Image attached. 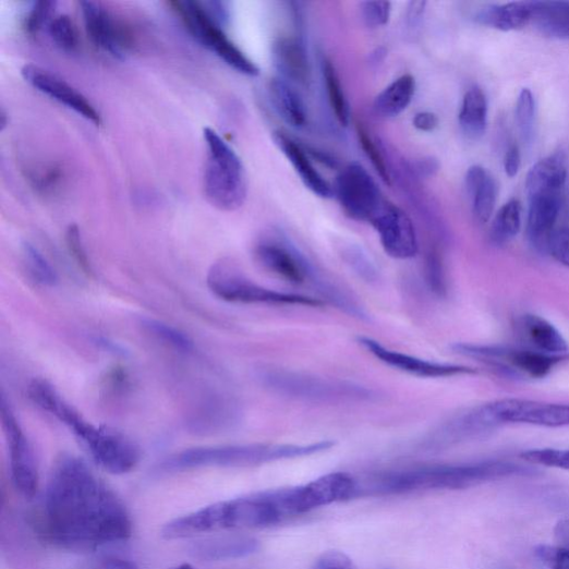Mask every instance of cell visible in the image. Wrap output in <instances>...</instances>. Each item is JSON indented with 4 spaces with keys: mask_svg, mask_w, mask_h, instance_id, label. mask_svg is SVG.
Returning <instances> with one entry per match:
<instances>
[{
    "mask_svg": "<svg viewBox=\"0 0 569 569\" xmlns=\"http://www.w3.org/2000/svg\"><path fill=\"white\" fill-rule=\"evenodd\" d=\"M44 507L49 537L70 549L93 550L128 541L133 533L123 501L72 455L55 463Z\"/></svg>",
    "mask_w": 569,
    "mask_h": 569,
    "instance_id": "1",
    "label": "cell"
},
{
    "mask_svg": "<svg viewBox=\"0 0 569 569\" xmlns=\"http://www.w3.org/2000/svg\"><path fill=\"white\" fill-rule=\"evenodd\" d=\"M530 473L532 470L528 468L504 461L412 467L380 472L364 482L358 480L356 497L465 489L492 481Z\"/></svg>",
    "mask_w": 569,
    "mask_h": 569,
    "instance_id": "2",
    "label": "cell"
},
{
    "mask_svg": "<svg viewBox=\"0 0 569 569\" xmlns=\"http://www.w3.org/2000/svg\"><path fill=\"white\" fill-rule=\"evenodd\" d=\"M283 519L269 489L203 507L167 523L161 534L179 540L216 531L265 529Z\"/></svg>",
    "mask_w": 569,
    "mask_h": 569,
    "instance_id": "3",
    "label": "cell"
},
{
    "mask_svg": "<svg viewBox=\"0 0 569 569\" xmlns=\"http://www.w3.org/2000/svg\"><path fill=\"white\" fill-rule=\"evenodd\" d=\"M334 446L332 440H323L308 445L249 444L195 447L177 453L166 463V467L173 470L251 468L312 457V455L329 450Z\"/></svg>",
    "mask_w": 569,
    "mask_h": 569,
    "instance_id": "4",
    "label": "cell"
},
{
    "mask_svg": "<svg viewBox=\"0 0 569 569\" xmlns=\"http://www.w3.org/2000/svg\"><path fill=\"white\" fill-rule=\"evenodd\" d=\"M255 254L263 267L280 279L298 287L306 284L324 303H329L352 317L363 320L368 318L362 306L323 276L287 239L264 240L256 246Z\"/></svg>",
    "mask_w": 569,
    "mask_h": 569,
    "instance_id": "5",
    "label": "cell"
},
{
    "mask_svg": "<svg viewBox=\"0 0 569 569\" xmlns=\"http://www.w3.org/2000/svg\"><path fill=\"white\" fill-rule=\"evenodd\" d=\"M206 162L204 194L221 211H235L246 202L249 183L244 164L237 152L213 129H204Z\"/></svg>",
    "mask_w": 569,
    "mask_h": 569,
    "instance_id": "6",
    "label": "cell"
},
{
    "mask_svg": "<svg viewBox=\"0 0 569 569\" xmlns=\"http://www.w3.org/2000/svg\"><path fill=\"white\" fill-rule=\"evenodd\" d=\"M191 35L237 72L256 77L258 66L227 35L223 26L210 11L207 2L175 0L168 4Z\"/></svg>",
    "mask_w": 569,
    "mask_h": 569,
    "instance_id": "7",
    "label": "cell"
},
{
    "mask_svg": "<svg viewBox=\"0 0 569 569\" xmlns=\"http://www.w3.org/2000/svg\"><path fill=\"white\" fill-rule=\"evenodd\" d=\"M207 284L215 296L230 303L307 307H322L325 304L319 299L263 288L247 278L231 261H220L213 265Z\"/></svg>",
    "mask_w": 569,
    "mask_h": 569,
    "instance_id": "8",
    "label": "cell"
},
{
    "mask_svg": "<svg viewBox=\"0 0 569 569\" xmlns=\"http://www.w3.org/2000/svg\"><path fill=\"white\" fill-rule=\"evenodd\" d=\"M358 480L348 473H330L306 485L276 489L284 517H298L319 507L356 498Z\"/></svg>",
    "mask_w": 569,
    "mask_h": 569,
    "instance_id": "9",
    "label": "cell"
},
{
    "mask_svg": "<svg viewBox=\"0 0 569 569\" xmlns=\"http://www.w3.org/2000/svg\"><path fill=\"white\" fill-rule=\"evenodd\" d=\"M265 386L273 391L296 398V400L311 402H334L368 397L370 391L351 384L332 382L315 376L289 371L271 370L261 376Z\"/></svg>",
    "mask_w": 569,
    "mask_h": 569,
    "instance_id": "10",
    "label": "cell"
},
{
    "mask_svg": "<svg viewBox=\"0 0 569 569\" xmlns=\"http://www.w3.org/2000/svg\"><path fill=\"white\" fill-rule=\"evenodd\" d=\"M334 195L350 218L368 223L386 202L375 180L359 162L341 170L335 181Z\"/></svg>",
    "mask_w": 569,
    "mask_h": 569,
    "instance_id": "11",
    "label": "cell"
},
{
    "mask_svg": "<svg viewBox=\"0 0 569 569\" xmlns=\"http://www.w3.org/2000/svg\"><path fill=\"white\" fill-rule=\"evenodd\" d=\"M0 416H2L10 449L11 475L14 487L22 496L32 499L39 485L34 450L4 397L2 403H0Z\"/></svg>",
    "mask_w": 569,
    "mask_h": 569,
    "instance_id": "12",
    "label": "cell"
},
{
    "mask_svg": "<svg viewBox=\"0 0 569 569\" xmlns=\"http://www.w3.org/2000/svg\"><path fill=\"white\" fill-rule=\"evenodd\" d=\"M86 33L96 48L123 60L134 47V36L125 22L118 19L104 4L80 3Z\"/></svg>",
    "mask_w": 569,
    "mask_h": 569,
    "instance_id": "13",
    "label": "cell"
},
{
    "mask_svg": "<svg viewBox=\"0 0 569 569\" xmlns=\"http://www.w3.org/2000/svg\"><path fill=\"white\" fill-rule=\"evenodd\" d=\"M452 350L461 355L477 359L488 363L508 366L533 378L546 377L559 363L569 360V355H548L534 350L504 349L458 344Z\"/></svg>",
    "mask_w": 569,
    "mask_h": 569,
    "instance_id": "14",
    "label": "cell"
},
{
    "mask_svg": "<svg viewBox=\"0 0 569 569\" xmlns=\"http://www.w3.org/2000/svg\"><path fill=\"white\" fill-rule=\"evenodd\" d=\"M379 237L385 253L395 259H412L419 253L415 226L400 207L385 202L370 222Z\"/></svg>",
    "mask_w": 569,
    "mask_h": 569,
    "instance_id": "15",
    "label": "cell"
},
{
    "mask_svg": "<svg viewBox=\"0 0 569 569\" xmlns=\"http://www.w3.org/2000/svg\"><path fill=\"white\" fill-rule=\"evenodd\" d=\"M487 411L499 423L529 424L544 427H568L569 405L506 398L486 405Z\"/></svg>",
    "mask_w": 569,
    "mask_h": 569,
    "instance_id": "16",
    "label": "cell"
},
{
    "mask_svg": "<svg viewBox=\"0 0 569 569\" xmlns=\"http://www.w3.org/2000/svg\"><path fill=\"white\" fill-rule=\"evenodd\" d=\"M23 78L36 90L75 111L92 124L99 126L101 117L95 106L72 85L36 65L22 69Z\"/></svg>",
    "mask_w": 569,
    "mask_h": 569,
    "instance_id": "17",
    "label": "cell"
},
{
    "mask_svg": "<svg viewBox=\"0 0 569 569\" xmlns=\"http://www.w3.org/2000/svg\"><path fill=\"white\" fill-rule=\"evenodd\" d=\"M358 341L365 351L379 362L410 375L425 378H444L476 373L474 368L468 366L435 363L400 352H395L386 349L378 343V341L368 337H359Z\"/></svg>",
    "mask_w": 569,
    "mask_h": 569,
    "instance_id": "18",
    "label": "cell"
},
{
    "mask_svg": "<svg viewBox=\"0 0 569 569\" xmlns=\"http://www.w3.org/2000/svg\"><path fill=\"white\" fill-rule=\"evenodd\" d=\"M486 405L459 414L441 423L422 440L425 450H439L472 439L494 426Z\"/></svg>",
    "mask_w": 569,
    "mask_h": 569,
    "instance_id": "19",
    "label": "cell"
},
{
    "mask_svg": "<svg viewBox=\"0 0 569 569\" xmlns=\"http://www.w3.org/2000/svg\"><path fill=\"white\" fill-rule=\"evenodd\" d=\"M271 59L283 81L301 86L310 85L312 70L306 48L301 39L293 36L277 38L273 44Z\"/></svg>",
    "mask_w": 569,
    "mask_h": 569,
    "instance_id": "20",
    "label": "cell"
},
{
    "mask_svg": "<svg viewBox=\"0 0 569 569\" xmlns=\"http://www.w3.org/2000/svg\"><path fill=\"white\" fill-rule=\"evenodd\" d=\"M273 140L283 156L291 162L306 189L320 198H330L334 195L332 186L318 172L302 145L282 132H275Z\"/></svg>",
    "mask_w": 569,
    "mask_h": 569,
    "instance_id": "21",
    "label": "cell"
},
{
    "mask_svg": "<svg viewBox=\"0 0 569 569\" xmlns=\"http://www.w3.org/2000/svg\"><path fill=\"white\" fill-rule=\"evenodd\" d=\"M567 165L562 154H554L537 161L530 170L525 187L529 199L561 196L567 181Z\"/></svg>",
    "mask_w": 569,
    "mask_h": 569,
    "instance_id": "22",
    "label": "cell"
},
{
    "mask_svg": "<svg viewBox=\"0 0 569 569\" xmlns=\"http://www.w3.org/2000/svg\"><path fill=\"white\" fill-rule=\"evenodd\" d=\"M519 331L530 350L548 355H569V347L560 331L545 318L526 314L519 319Z\"/></svg>",
    "mask_w": 569,
    "mask_h": 569,
    "instance_id": "23",
    "label": "cell"
},
{
    "mask_svg": "<svg viewBox=\"0 0 569 569\" xmlns=\"http://www.w3.org/2000/svg\"><path fill=\"white\" fill-rule=\"evenodd\" d=\"M561 196H542L529 199L528 237L532 245L547 252V244L561 208Z\"/></svg>",
    "mask_w": 569,
    "mask_h": 569,
    "instance_id": "24",
    "label": "cell"
},
{
    "mask_svg": "<svg viewBox=\"0 0 569 569\" xmlns=\"http://www.w3.org/2000/svg\"><path fill=\"white\" fill-rule=\"evenodd\" d=\"M465 186L475 219L480 223L487 222L497 202L498 187L496 181L485 168L475 165L468 170Z\"/></svg>",
    "mask_w": 569,
    "mask_h": 569,
    "instance_id": "25",
    "label": "cell"
},
{
    "mask_svg": "<svg viewBox=\"0 0 569 569\" xmlns=\"http://www.w3.org/2000/svg\"><path fill=\"white\" fill-rule=\"evenodd\" d=\"M259 542L246 536H225L198 542L191 547L195 558L207 561L230 560L257 553Z\"/></svg>",
    "mask_w": 569,
    "mask_h": 569,
    "instance_id": "26",
    "label": "cell"
},
{
    "mask_svg": "<svg viewBox=\"0 0 569 569\" xmlns=\"http://www.w3.org/2000/svg\"><path fill=\"white\" fill-rule=\"evenodd\" d=\"M268 93L270 101L278 116L289 125L302 129L307 123L305 105L292 85L282 78L269 82Z\"/></svg>",
    "mask_w": 569,
    "mask_h": 569,
    "instance_id": "27",
    "label": "cell"
},
{
    "mask_svg": "<svg viewBox=\"0 0 569 569\" xmlns=\"http://www.w3.org/2000/svg\"><path fill=\"white\" fill-rule=\"evenodd\" d=\"M476 22L503 32L519 31L532 22V2L489 5L481 10Z\"/></svg>",
    "mask_w": 569,
    "mask_h": 569,
    "instance_id": "28",
    "label": "cell"
},
{
    "mask_svg": "<svg viewBox=\"0 0 569 569\" xmlns=\"http://www.w3.org/2000/svg\"><path fill=\"white\" fill-rule=\"evenodd\" d=\"M416 90V81L410 75L395 80L374 100V110L380 118L392 119L401 116L411 105Z\"/></svg>",
    "mask_w": 569,
    "mask_h": 569,
    "instance_id": "29",
    "label": "cell"
},
{
    "mask_svg": "<svg viewBox=\"0 0 569 569\" xmlns=\"http://www.w3.org/2000/svg\"><path fill=\"white\" fill-rule=\"evenodd\" d=\"M544 35L569 38V2H532V22Z\"/></svg>",
    "mask_w": 569,
    "mask_h": 569,
    "instance_id": "30",
    "label": "cell"
},
{
    "mask_svg": "<svg viewBox=\"0 0 569 569\" xmlns=\"http://www.w3.org/2000/svg\"><path fill=\"white\" fill-rule=\"evenodd\" d=\"M488 105L483 89L479 86L470 88L462 102L459 122L462 132L471 140L482 137L487 128Z\"/></svg>",
    "mask_w": 569,
    "mask_h": 569,
    "instance_id": "31",
    "label": "cell"
},
{
    "mask_svg": "<svg viewBox=\"0 0 569 569\" xmlns=\"http://www.w3.org/2000/svg\"><path fill=\"white\" fill-rule=\"evenodd\" d=\"M522 226V204L518 199L506 203L495 215L491 226V241L501 246L513 240Z\"/></svg>",
    "mask_w": 569,
    "mask_h": 569,
    "instance_id": "32",
    "label": "cell"
},
{
    "mask_svg": "<svg viewBox=\"0 0 569 569\" xmlns=\"http://www.w3.org/2000/svg\"><path fill=\"white\" fill-rule=\"evenodd\" d=\"M323 77L330 108L337 122L341 126H349L351 122L350 105L343 86L332 63L328 60L323 62Z\"/></svg>",
    "mask_w": 569,
    "mask_h": 569,
    "instance_id": "33",
    "label": "cell"
},
{
    "mask_svg": "<svg viewBox=\"0 0 569 569\" xmlns=\"http://www.w3.org/2000/svg\"><path fill=\"white\" fill-rule=\"evenodd\" d=\"M26 178L38 194L49 196L61 190L64 170L59 164L39 162L26 169Z\"/></svg>",
    "mask_w": 569,
    "mask_h": 569,
    "instance_id": "34",
    "label": "cell"
},
{
    "mask_svg": "<svg viewBox=\"0 0 569 569\" xmlns=\"http://www.w3.org/2000/svg\"><path fill=\"white\" fill-rule=\"evenodd\" d=\"M144 328L155 338L181 353L194 351V341L185 332L156 319H144Z\"/></svg>",
    "mask_w": 569,
    "mask_h": 569,
    "instance_id": "35",
    "label": "cell"
},
{
    "mask_svg": "<svg viewBox=\"0 0 569 569\" xmlns=\"http://www.w3.org/2000/svg\"><path fill=\"white\" fill-rule=\"evenodd\" d=\"M49 37L56 47L72 53L80 48V35L69 15H55L47 27Z\"/></svg>",
    "mask_w": 569,
    "mask_h": 569,
    "instance_id": "36",
    "label": "cell"
},
{
    "mask_svg": "<svg viewBox=\"0 0 569 569\" xmlns=\"http://www.w3.org/2000/svg\"><path fill=\"white\" fill-rule=\"evenodd\" d=\"M23 256L27 269L34 280L43 287L52 288L59 281L56 270L44 255L32 244L23 245Z\"/></svg>",
    "mask_w": 569,
    "mask_h": 569,
    "instance_id": "37",
    "label": "cell"
},
{
    "mask_svg": "<svg viewBox=\"0 0 569 569\" xmlns=\"http://www.w3.org/2000/svg\"><path fill=\"white\" fill-rule=\"evenodd\" d=\"M517 122L525 142H532L535 128V99L529 88L522 89L517 104Z\"/></svg>",
    "mask_w": 569,
    "mask_h": 569,
    "instance_id": "38",
    "label": "cell"
},
{
    "mask_svg": "<svg viewBox=\"0 0 569 569\" xmlns=\"http://www.w3.org/2000/svg\"><path fill=\"white\" fill-rule=\"evenodd\" d=\"M56 3L50 0H40L35 2L27 12L23 27L29 36L37 35L45 27H48L50 21L55 17Z\"/></svg>",
    "mask_w": 569,
    "mask_h": 569,
    "instance_id": "39",
    "label": "cell"
},
{
    "mask_svg": "<svg viewBox=\"0 0 569 569\" xmlns=\"http://www.w3.org/2000/svg\"><path fill=\"white\" fill-rule=\"evenodd\" d=\"M522 458L532 464L569 471V449H532L523 452Z\"/></svg>",
    "mask_w": 569,
    "mask_h": 569,
    "instance_id": "40",
    "label": "cell"
},
{
    "mask_svg": "<svg viewBox=\"0 0 569 569\" xmlns=\"http://www.w3.org/2000/svg\"><path fill=\"white\" fill-rule=\"evenodd\" d=\"M359 138L361 146L366 155V157L371 160L372 166L376 170V173L379 175L382 181L386 184L390 185V175L389 170L386 165L385 158L374 142V140L368 135V133L364 129H359Z\"/></svg>",
    "mask_w": 569,
    "mask_h": 569,
    "instance_id": "41",
    "label": "cell"
},
{
    "mask_svg": "<svg viewBox=\"0 0 569 569\" xmlns=\"http://www.w3.org/2000/svg\"><path fill=\"white\" fill-rule=\"evenodd\" d=\"M344 259L351 268L364 280L372 282L377 280L378 270L370 257L358 247H349L344 254Z\"/></svg>",
    "mask_w": 569,
    "mask_h": 569,
    "instance_id": "42",
    "label": "cell"
},
{
    "mask_svg": "<svg viewBox=\"0 0 569 569\" xmlns=\"http://www.w3.org/2000/svg\"><path fill=\"white\" fill-rule=\"evenodd\" d=\"M361 13L366 26L378 28L389 22L391 4L389 2H365L361 5Z\"/></svg>",
    "mask_w": 569,
    "mask_h": 569,
    "instance_id": "43",
    "label": "cell"
},
{
    "mask_svg": "<svg viewBox=\"0 0 569 569\" xmlns=\"http://www.w3.org/2000/svg\"><path fill=\"white\" fill-rule=\"evenodd\" d=\"M426 281L431 290L437 295L446 293V278L440 257L436 253H431L425 266Z\"/></svg>",
    "mask_w": 569,
    "mask_h": 569,
    "instance_id": "44",
    "label": "cell"
},
{
    "mask_svg": "<svg viewBox=\"0 0 569 569\" xmlns=\"http://www.w3.org/2000/svg\"><path fill=\"white\" fill-rule=\"evenodd\" d=\"M549 253L559 264L569 267V227L555 230L547 244Z\"/></svg>",
    "mask_w": 569,
    "mask_h": 569,
    "instance_id": "45",
    "label": "cell"
},
{
    "mask_svg": "<svg viewBox=\"0 0 569 569\" xmlns=\"http://www.w3.org/2000/svg\"><path fill=\"white\" fill-rule=\"evenodd\" d=\"M537 558L549 569H569V549L541 545L536 548Z\"/></svg>",
    "mask_w": 569,
    "mask_h": 569,
    "instance_id": "46",
    "label": "cell"
},
{
    "mask_svg": "<svg viewBox=\"0 0 569 569\" xmlns=\"http://www.w3.org/2000/svg\"><path fill=\"white\" fill-rule=\"evenodd\" d=\"M312 569H360L358 565L344 553L329 550L322 554L314 562Z\"/></svg>",
    "mask_w": 569,
    "mask_h": 569,
    "instance_id": "47",
    "label": "cell"
},
{
    "mask_svg": "<svg viewBox=\"0 0 569 569\" xmlns=\"http://www.w3.org/2000/svg\"><path fill=\"white\" fill-rule=\"evenodd\" d=\"M66 241L69 250L74 257V259L77 262L80 267L86 271H90V263L88 261V256L86 254L84 244L82 242V237L80 229L76 225H71L69 227L68 233H66Z\"/></svg>",
    "mask_w": 569,
    "mask_h": 569,
    "instance_id": "48",
    "label": "cell"
},
{
    "mask_svg": "<svg viewBox=\"0 0 569 569\" xmlns=\"http://www.w3.org/2000/svg\"><path fill=\"white\" fill-rule=\"evenodd\" d=\"M521 168V152L518 145H511L504 157V169L508 178H516Z\"/></svg>",
    "mask_w": 569,
    "mask_h": 569,
    "instance_id": "49",
    "label": "cell"
},
{
    "mask_svg": "<svg viewBox=\"0 0 569 569\" xmlns=\"http://www.w3.org/2000/svg\"><path fill=\"white\" fill-rule=\"evenodd\" d=\"M439 124L437 116H435L432 111H421L417 112L414 120L413 125L417 131L424 133H431L437 129Z\"/></svg>",
    "mask_w": 569,
    "mask_h": 569,
    "instance_id": "50",
    "label": "cell"
},
{
    "mask_svg": "<svg viewBox=\"0 0 569 569\" xmlns=\"http://www.w3.org/2000/svg\"><path fill=\"white\" fill-rule=\"evenodd\" d=\"M101 569H140L137 565L131 560L122 558L108 559Z\"/></svg>",
    "mask_w": 569,
    "mask_h": 569,
    "instance_id": "51",
    "label": "cell"
},
{
    "mask_svg": "<svg viewBox=\"0 0 569 569\" xmlns=\"http://www.w3.org/2000/svg\"><path fill=\"white\" fill-rule=\"evenodd\" d=\"M556 537L561 544L560 547L569 549V521L565 520L558 523L556 528Z\"/></svg>",
    "mask_w": 569,
    "mask_h": 569,
    "instance_id": "52",
    "label": "cell"
},
{
    "mask_svg": "<svg viewBox=\"0 0 569 569\" xmlns=\"http://www.w3.org/2000/svg\"><path fill=\"white\" fill-rule=\"evenodd\" d=\"M426 3L424 2H416L412 3L410 8V14L409 20L411 22H414V24L421 19L422 14L424 13Z\"/></svg>",
    "mask_w": 569,
    "mask_h": 569,
    "instance_id": "53",
    "label": "cell"
},
{
    "mask_svg": "<svg viewBox=\"0 0 569 569\" xmlns=\"http://www.w3.org/2000/svg\"><path fill=\"white\" fill-rule=\"evenodd\" d=\"M170 569H197V568H195L191 564H183L181 566H178V567H174V568H170Z\"/></svg>",
    "mask_w": 569,
    "mask_h": 569,
    "instance_id": "54",
    "label": "cell"
},
{
    "mask_svg": "<svg viewBox=\"0 0 569 569\" xmlns=\"http://www.w3.org/2000/svg\"><path fill=\"white\" fill-rule=\"evenodd\" d=\"M562 508L567 509L569 511V500L565 504H561Z\"/></svg>",
    "mask_w": 569,
    "mask_h": 569,
    "instance_id": "55",
    "label": "cell"
}]
</instances>
